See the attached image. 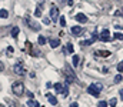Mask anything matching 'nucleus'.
Wrapping results in <instances>:
<instances>
[{"label":"nucleus","mask_w":123,"mask_h":107,"mask_svg":"<svg viewBox=\"0 0 123 107\" xmlns=\"http://www.w3.org/2000/svg\"><path fill=\"white\" fill-rule=\"evenodd\" d=\"M12 91L16 94V96H23L25 94V84L22 83V81H16V83H13V86H12Z\"/></svg>","instance_id":"nucleus-1"},{"label":"nucleus","mask_w":123,"mask_h":107,"mask_svg":"<svg viewBox=\"0 0 123 107\" xmlns=\"http://www.w3.org/2000/svg\"><path fill=\"white\" fill-rule=\"evenodd\" d=\"M64 76H66V81H67V83H73V81L77 80V79H76V74L73 73V70L70 69L69 64H64Z\"/></svg>","instance_id":"nucleus-2"},{"label":"nucleus","mask_w":123,"mask_h":107,"mask_svg":"<svg viewBox=\"0 0 123 107\" xmlns=\"http://www.w3.org/2000/svg\"><path fill=\"white\" fill-rule=\"evenodd\" d=\"M25 23H26V26H29L30 29H33V30H36V32H37V30H40V24H39L37 22L31 20L29 14H26V16H25Z\"/></svg>","instance_id":"nucleus-3"},{"label":"nucleus","mask_w":123,"mask_h":107,"mask_svg":"<svg viewBox=\"0 0 123 107\" xmlns=\"http://www.w3.org/2000/svg\"><path fill=\"white\" fill-rule=\"evenodd\" d=\"M50 17H52L53 22H56L59 19V9H57V6H52L50 7Z\"/></svg>","instance_id":"nucleus-4"},{"label":"nucleus","mask_w":123,"mask_h":107,"mask_svg":"<svg viewBox=\"0 0 123 107\" xmlns=\"http://www.w3.org/2000/svg\"><path fill=\"white\" fill-rule=\"evenodd\" d=\"M87 93H89V94H92V96H94V97H99L100 90H97V89L94 87V84H90V86L87 87Z\"/></svg>","instance_id":"nucleus-5"},{"label":"nucleus","mask_w":123,"mask_h":107,"mask_svg":"<svg viewBox=\"0 0 123 107\" xmlns=\"http://www.w3.org/2000/svg\"><path fill=\"white\" fill-rule=\"evenodd\" d=\"M110 39H112V36H110L109 30H103L102 32V34H100V40L102 41H110Z\"/></svg>","instance_id":"nucleus-6"},{"label":"nucleus","mask_w":123,"mask_h":107,"mask_svg":"<svg viewBox=\"0 0 123 107\" xmlns=\"http://www.w3.org/2000/svg\"><path fill=\"white\" fill-rule=\"evenodd\" d=\"M13 70H14V73H16V74H20V76H23V74L26 73V71H25V69H23V66H22V63H17V64L14 66V69H13Z\"/></svg>","instance_id":"nucleus-7"},{"label":"nucleus","mask_w":123,"mask_h":107,"mask_svg":"<svg viewBox=\"0 0 123 107\" xmlns=\"http://www.w3.org/2000/svg\"><path fill=\"white\" fill-rule=\"evenodd\" d=\"M26 46L29 47V53H30L33 57H37V56H39V51H37L36 49H33V44H31V43H29V41H27V43H26Z\"/></svg>","instance_id":"nucleus-8"},{"label":"nucleus","mask_w":123,"mask_h":107,"mask_svg":"<svg viewBox=\"0 0 123 107\" xmlns=\"http://www.w3.org/2000/svg\"><path fill=\"white\" fill-rule=\"evenodd\" d=\"M97 57H109L110 56V51L109 50H99V51H96L94 53Z\"/></svg>","instance_id":"nucleus-9"},{"label":"nucleus","mask_w":123,"mask_h":107,"mask_svg":"<svg viewBox=\"0 0 123 107\" xmlns=\"http://www.w3.org/2000/svg\"><path fill=\"white\" fill-rule=\"evenodd\" d=\"M76 20H77L79 23H86V22H87V17H86L83 13H77V14H76Z\"/></svg>","instance_id":"nucleus-10"},{"label":"nucleus","mask_w":123,"mask_h":107,"mask_svg":"<svg viewBox=\"0 0 123 107\" xmlns=\"http://www.w3.org/2000/svg\"><path fill=\"white\" fill-rule=\"evenodd\" d=\"M82 32H83V30H82L80 26H73V27H72V34L73 36H80Z\"/></svg>","instance_id":"nucleus-11"},{"label":"nucleus","mask_w":123,"mask_h":107,"mask_svg":"<svg viewBox=\"0 0 123 107\" xmlns=\"http://www.w3.org/2000/svg\"><path fill=\"white\" fill-rule=\"evenodd\" d=\"M50 46H52L53 49L59 47V46H60V40H59V39H50Z\"/></svg>","instance_id":"nucleus-12"},{"label":"nucleus","mask_w":123,"mask_h":107,"mask_svg":"<svg viewBox=\"0 0 123 107\" xmlns=\"http://www.w3.org/2000/svg\"><path fill=\"white\" fill-rule=\"evenodd\" d=\"M47 99H49L50 104H53V106H56V104H57V99H56L55 96H52L50 93H47Z\"/></svg>","instance_id":"nucleus-13"},{"label":"nucleus","mask_w":123,"mask_h":107,"mask_svg":"<svg viewBox=\"0 0 123 107\" xmlns=\"http://www.w3.org/2000/svg\"><path fill=\"white\" fill-rule=\"evenodd\" d=\"M19 33H20V29H19V27H13V29H12V32H10V34L13 36L14 39L19 36Z\"/></svg>","instance_id":"nucleus-14"},{"label":"nucleus","mask_w":123,"mask_h":107,"mask_svg":"<svg viewBox=\"0 0 123 107\" xmlns=\"http://www.w3.org/2000/svg\"><path fill=\"white\" fill-rule=\"evenodd\" d=\"M0 17H1V19H7V17H9V11H7L6 9H1V10H0Z\"/></svg>","instance_id":"nucleus-15"},{"label":"nucleus","mask_w":123,"mask_h":107,"mask_svg":"<svg viewBox=\"0 0 123 107\" xmlns=\"http://www.w3.org/2000/svg\"><path fill=\"white\" fill-rule=\"evenodd\" d=\"M6 101H7V106H9V107H17V106H16V101H14V100H12V99H9V97L6 99Z\"/></svg>","instance_id":"nucleus-16"},{"label":"nucleus","mask_w":123,"mask_h":107,"mask_svg":"<svg viewBox=\"0 0 123 107\" xmlns=\"http://www.w3.org/2000/svg\"><path fill=\"white\" fill-rule=\"evenodd\" d=\"M55 90H56L57 93H60V94H62V90H63V84H60V83H56V84H55Z\"/></svg>","instance_id":"nucleus-17"},{"label":"nucleus","mask_w":123,"mask_h":107,"mask_svg":"<svg viewBox=\"0 0 123 107\" xmlns=\"http://www.w3.org/2000/svg\"><path fill=\"white\" fill-rule=\"evenodd\" d=\"M34 16H36V17H40V16H42V7H40V4H39V6L36 7V11H34Z\"/></svg>","instance_id":"nucleus-18"},{"label":"nucleus","mask_w":123,"mask_h":107,"mask_svg":"<svg viewBox=\"0 0 123 107\" xmlns=\"http://www.w3.org/2000/svg\"><path fill=\"white\" fill-rule=\"evenodd\" d=\"M66 51H67V53H73V51H74L73 44H70V43H69V44H66Z\"/></svg>","instance_id":"nucleus-19"},{"label":"nucleus","mask_w":123,"mask_h":107,"mask_svg":"<svg viewBox=\"0 0 123 107\" xmlns=\"http://www.w3.org/2000/svg\"><path fill=\"white\" fill-rule=\"evenodd\" d=\"M79 62H80V57H79L77 54H76V56H73V66H74V67L79 64Z\"/></svg>","instance_id":"nucleus-20"},{"label":"nucleus","mask_w":123,"mask_h":107,"mask_svg":"<svg viewBox=\"0 0 123 107\" xmlns=\"http://www.w3.org/2000/svg\"><path fill=\"white\" fill-rule=\"evenodd\" d=\"M62 94H63L64 97H66V96L69 94V87H67V84H64V86H63V90H62Z\"/></svg>","instance_id":"nucleus-21"},{"label":"nucleus","mask_w":123,"mask_h":107,"mask_svg":"<svg viewBox=\"0 0 123 107\" xmlns=\"http://www.w3.org/2000/svg\"><path fill=\"white\" fill-rule=\"evenodd\" d=\"M93 41H94V40H93V39H90V40H85V41H82L80 44H82V46H90Z\"/></svg>","instance_id":"nucleus-22"},{"label":"nucleus","mask_w":123,"mask_h":107,"mask_svg":"<svg viewBox=\"0 0 123 107\" xmlns=\"http://www.w3.org/2000/svg\"><path fill=\"white\" fill-rule=\"evenodd\" d=\"M37 41H39V44H40V46H43V44L46 43V39H44L43 36H39V39H37Z\"/></svg>","instance_id":"nucleus-23"},{"label":"nucleus","mask_w":123,"mask_h":107,"mask_svg":"<svg viewBox=\"0 0 123 107\" xmlns=\"http://www.w3.org/2000/svg\"><path fill=\"white\" fill-rule=\"evenodd\" d=\"M27 106H29V107H34V106H36V101H34L33 99H29V101H27Z\"/></svg>","instance_id":"nucleus-24"},{"label":"nucleus","mask_w":123,"mask_h":107,"mask_svg":"<svg viewBox=\"0 0 123 107\" xmlns=\"http://www.w3.org/2000/svg\"><path fill=\"white\" fill-rule=\"evenodd\" d=\"M115 39H117V40H123V34L122 33H115Z\"/></svg>","instance_id":"nucleus-25"},{"label":"nucleus","mask_w":123,"mask_h":107,"mask_svg":"<svg viewBox=\"0 0 123 107\" xmlns=\"http://www.w3.org/2000/svg\"><path fill=\"white\" fill-rule=\"evenodd\" d=\"M97 107H107V103L106 101H99L97 103Z\"/></svg>","instance_id":"nucleus-26"},{"label":"nucleus","mask_w":123,"mask_h":107,"mask_svg":"<svg viewBox=\"0 0 123 107\" xmlns=\"http://www.w3.org/2000/svg\"><path fill=\"white\" fill-rule=\"evenodd\" d=\"M120 80H122V76H120V74H117V76L115 77V83H120Z\"/></svg>","instance_id":"nucleus-27"},{"label":"nucleus","mask_w":123,"mask_h":107,"mask_svg":"<svg viewBox=\"0 0 123 107\" xmlns=\"http://www.w3.org/2000/svg\"><path fill=\"white\" fill-rule=\"evenodd\" d=\"M60 26H66V19H64V16L60 17Z\"/></svg>","instance_id":"nucleus-28"},{"label":"nucleus","mask_w":123,"mask_h":107,"mask_svg":"<svg viewBox=\"0 0 123 107\" xmlns=\"http://www.w3.org/2000/svg\"><path fill=\"white\" fill-rule=\"evenodd\" d=\"M116 101H117L116 99H112V100H110V107H115V106H116Z\"/></svg>","instance_id":"nucleus-29"},{"label":"nucleus","mask_w":123,"mask_h":107,"mask_svg":"<svg viewBox=\"0 0 123 107\" xmlns=\"http://www.w3.org/2000/svg\"><path fill=\"white\" fill-rule=\"evenodd\" d=\"M117 70L120 71V73H123V62H122V63H119V66H117Z\"/></svg>","instance_id":"nucleus-30"},{"label":"nucleus","mask_w":123,"mask_h":107,"mask_svg":"<svg viewBox=\"0 0 123 107\" xmlns=\"http://www.w3.org/2000/svg\"><path fill=\"white\" fill-rule=\"evenodd\" d=\"M94 87H96L97 90H102V84H100V83H94Z\"/></svg>","instance_id":"nucleus-31"},{"label":"nucleus","mask_w":123,"mask_h":107,"mask_svg":"<svg viewBox=\"0 0 123 107\" xmlns=\"http://www.w3.org/2000/svg\"><path fill=\"white\" fill-rule=\"evenodd\" d=\"M3 70H4V64H3V62H0V73Z\"/></svg>","instance_id":"nucleus-32"},{"label":"nucleus","mask_w":123,"mask_h":107,"mask_svg":"<svg viewBox=\"0 0 123 107\" xmlns=\"http://www.w3.org/2000/svg\"><path fill=\"white\" fill-rule=\"evenodd\" d=\"M43 22H44V24H50V19H47V17H46Z\"/></svg>","instance_id":"nucleus-33"},{"label":"nucleus","mask_w":123,"mask_h":107,"mask_svg":"<svg viewBox=\"0 0 123 107\" xmlns=\"http://www.w3.org/2000/svg\"><path fill=\"white\" fill-rule=\"evenodd\" d=\"M27 96H29V99H33V97H34V94H33V93H30V91L27 93Z\"/></svg>","instance_id":"nucleus-34"},{"label":"nucleus","mask_w":123,"mask_h":107,"mask_svg":"<svg viewBox=\"0 0 123 107\" xmlns=\"http://www.w3.org/2000/svg\"><path fill=\"white\" fill-rule=\"evenodd\" d=\"M70 107H79V106H77V103H72V104H70Z\"/></svg>","instance_id":"nucleus-35"},{"label":"nucleus","mask_w":123,"mask_h":107,"mask_svg":"<svg viewBox=\"0 0 123 107\" xmlns=\"http://www.w3.org/2000/svg\"><path fill=\"white\" fill-rule=\"evenodd\" d=\"M119 94H120V99L123 100V90H120V91H119Z\"/></svg>","instance_id":"nucleus-36"},{"label":"nucleus","mask_w":123,"mask_h":107,"mask_svg":"<svg viewBox=\"0 0 123 107\" xmlns=\"http://www.w3.org/2000/svg\"><path fill=\"white\" fill-rule=\"evenodd\" d=\"M67 4H69V6H72V4H73V0H69V1H67Z\"/></svg>","instance_id":"nucleus-37"},{"label":"nucleus","mask_w":123,"mask_h":107,"mask_svg":"<svg viewBox=\"0 0 123 107\" xmlns=\"http://www.w3.org/2000/svg\"><path fill=\"white\" fill-rule=\"evenodd\" d=\"M34 107H40V104H37V103H36V106H34Z\"/></svg>","instance_id":"nucleus-38"},{"label":"nucleus","mask_w":123,"mask_h":107,"mask_svg":"<svg viewBox=\"0 0 123 107\" xmlns=\"http://www.w3.org/2000/svg\"><path fill=\"white\" fill-rule=\"evenodd\" d=\"M0 107H4V106H3V104H0Z\"/></svg>","instance_id":"nucleus-39"},{"label":"nucleus","mask_w":123,"mask_h":107,"mask_svg":"<svg viewBox=\"0 0 123 107\" xmlns=\"http://www.w3.org/2000/svg\"><path fill=\"white\" fill-rule=\"evenodd\" d=\"M122 11H123V9H122Z\"/></svg>","instance_id":"nucleus-40"}]
</instances>
